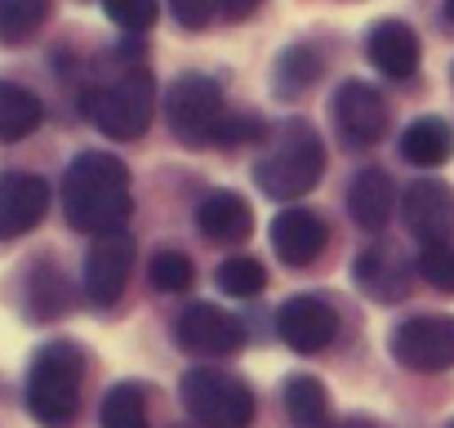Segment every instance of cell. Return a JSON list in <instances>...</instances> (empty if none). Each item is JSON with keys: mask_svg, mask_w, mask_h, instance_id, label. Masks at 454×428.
Segmentation results:
<instances>
[{"mask_svg": "<svg viewBox=\"0 0 454 428\" xmlns=\"http://www.w3.org/2000/svg\"><path fill=\"white\" fill-rule=\"evenodd\" d=\"M63 214L76 233L107 237L121 233L134 214L129 170L112 152H81L63 174Z\"/></svg>", "mask_w": 454, "mask_h": 428, "instance_id": "6da1fadb", "label": "cell"}, {"mask_svg": "<svg viewBox=\"0 0 454 428\" xmlns=\"http://www.w3.org/2000/svg\"><path fill=\"white\" fill-rule=\"evenodd\" d=\"M401 214H405V228L423 246L450 242L454 237V187L445 178H419V183L405 187Z\"/></svg>", "mask_w": 454, "mask_h": 428, "instance_id": "8fae6325", "label": "cell"}, {"mask_svg": "<svg viewBox=\"0 0 454 428\" xmlns=\"http://www.w3.org/2000/svg\"><path fill=\"white\" fill-rule=\"evenodd\" d=\"M98 428H147V392L138 384H112L98 406Z\"/></svg>", "mask_w": 454, "mask_h": 428, "instance_id": "cb8c5ba5", "label": "cell"}, {"mask_svg": "<svg viewBox=\"0 0 454 428\" xmlns=\"http://www.w3.org/2000/svg\"><path fill=\"white\" fill-rule=\"evenodd\" d=\"M445 428H454V419H450V424H445Z\"/></svg>", "mask_w": 454, "mask_h": 428, "instance_id": "e575fe53", "label": "cell"}, {"mask_svg": "<svg viewBox=\"0 0 454 428\" xmlns=\"http://www.w3.org/2000/svg\"><path fill=\"white\" fill-rule=\"evenodd\" d=\"M365 54H370V63H374L387 81H410V76L419 72V36H414L405 23H396V19H383V23L370 28Z\"/></svg>", "mask_w": 454, "mask_h": 428, "instance_id": "e0dca14e", "label": "cell"}, {"mask_svg": "<svg viewBox=\"0 0 454 428\" xmlns=\"http://www.w3.org/2000/svg\"><path fill=\"white\" fill-rule=\"evenodd\" d=\"M263 139V121L259 116H232L227 112V121H223V130H218V147H241V143H259Z\"/></svg>", "mask_w": 454, "mask_h": 428, "instance_id": "4dcf8cb0", "label": "cell"}, {"mask_svg": "<svg viewBox=\"0 0 454 428\" xmlns=\"http://www.w3.org/2000/svg\"><path fill=\"white\" fill-rule=\"evenodd\" d=\"M103 10H107V19H112L116 28H125V32H147V28L156 23V14H160L156 0H103Z\"/></svg>", "mask_w": 454, "mask_h": 428, "instance_id": "f1b7e54d", "label": "cell"}, {"mask_svg": "<svg viewBox=\"0 0 454 428\" xmlns=\"http://www.w3.org/2000/svg\"><path fill=\"white\" fill-rule=\"evenodd\" d=\"M277 330H281V344H286V348L312 357V353H321V348L334 344V335H339V313H334V304H325L321 295H294L290 304H281Z\"/></svg>", "mask_w": 454, "mask_h": 428, "instance_id": "30bf717a", "label": "cell"}, {"mask_svg": "<svg viewBox=\"0 0 454 428\" xmlns=\"http://www.w3.org/2000/svg\"><path fill=\"white\" fill-rule=\"evenodd\" d=\"M54 0H0V41L5 45H27L45 19Z\"/></svg>", "mask_w": 454, "mask_h": 428, "instance_id": "d4e9b609", "label": "cell"}, {"mask_svg": "<svg viewBox=\"0 0 454 428\" xmlns=\"http://www.w3.org/2000/svg\"><path fill=\"white\" fill-rule=\"evenodd\" d=\"M330 233H325V219L312 210H281L277 219H272V246L277 255L290 264V268H308L321 250H325Z\"/></svg>", "mask_w": 454, "mask_h": 428, "instance_id": "9a60e30c", "label": "cell"}, {"mask_svg": "<svg viewBox=\"0 0 454 428\" xmlns=\"http://www.w3.org/2000/svg\"><path fill=\"white\" fill-rule=\"evenodd\" d=\"M325 174V143L308 121H286L268 147V156L254 165V183L272 201H299L308 196Z\"/></svg>", "mask_w": 454, "mask_h": 428, "instance_id": "3957f363", "label": "cell"}, {"mask_svg": "<svg viewBox=\"0 0 454 428\" xmlns=\"http://www.w3.org/2000/svg\"><path fill=\"white\" fill-rule=\"evenodd\" d=\"M152 112H156V81L143 67H129L112 85H98L85 94V116L94 121V130H103L116 143L143 139L152 125Z\"/></svg>", "mask_w": 454, "mask_h": 428, "instance_id": "277c9868", "label": "cell"}, {"mask_svg": "<svg viewBox=\"0 0 454 428\" xmlns=\"http://www.w3.org/2000/svg\"><path fill=\"white\" fill-rule=\"evenodd\" d=\"M392 357L405 370H450L454 366V317L445 313H423L410 317L392 330Z\"/></svg>", "mask_w": 454, "mask_h": 428, "instance_id": "52a82bcc", "label": "cell"}, {"mask_svg": "<svg viewBox=\"0 0 454 428\" xmlns=\"http://www.w3.org/2000/svg\"><path fill=\"white\" fill-rule=\"evenodd\" d=\"M352 281L374 299V304H401L410 295V273L392 246H365L352 264Z\"/></svg>", "mask_w": 454, "mask_h": 428, "instance_id": "2e32d148", "label": "cell"}, {"mask_svg": "<svg viewBox=\"0 0 454 428\" xmlns=\"http://www.w3.org/2000/svg\"><path fill=\"white\" fill-rule=\"evenodd\" d=\"M41 121H45V107L32 90H23L14 81H0V139L19 143V139L36 134Z\"/></svg>", "mask_w": 454, "mask_h": 428, "instance_id": "7402d4cb", "label": "cell"}, {"mask_svg": "<svg viewBox=\"0 0 454 428\" xmlns=\"http://www.w3.org/2000/svg\"><path fill=\"white\" fill-rule=\"evenodd\" d=\"M50 210V183L27 170L0 174V242L27 237Z\"/></svg>", "mask_w": 454, "mask_h": 428, "instance_id": "4fadbf2b", "label": "cell"}, {"mask_svg": "<svg viewBox=\"0 0 454 428\" xmlns=\"http://www.w3.org/2000/svg\"><path fill=\"white\" fill-rule=\"evenodd\" d=\"M192 259L183 255V250H156L152 259H147V281L156 286V290H165V295H183L187 286H192Z\"/></svg>", "mask_w": 454, "mask_h": 428, "instance_id": "4316f807", "label": "cell"}, {"mask_svg": "<svg viewBox=\"0 0 454 428\" xmlns=\"http://www.w3.org/2000/svg\"><path fill=\"white\" fill-rule=\"evenodd\" d=\"M196 228L214 246H237L254 233V210L241 192H209L196 205Z\"/></svg>", "mask_w": 454, "mask_h": 428, "instance_id": "5bb4252c", "label": "cell"}, {"mask_svg": "<svg viewBox=\"0 0 454 428\" xmlns=\"http://www.w3.org/2000/svg\"><path fill=\"white\" fill-rule=\"evenodd\" d=\"M392 205H396V183L387 170H361L352 178V192H348V210H352V219L365 228V233H379L387 228L392 219Z\"/></svg>", "mask_w": 454, "mask_h": 428, "instance_id": "ac0fdd59", "label": "cell"}, {"mask_svg": "<svg viewBox=\"0 0 454 428\" xmlns=\"http://www.w3.org/2000/svg\"><path fill=\"white\" fill-rule=\"evenodd\" d=\"M178 397L200 428H250L254 424V392L237 375L196 366L183 375Z\"/></svg>", "mask_w": 454, "mask_h": 428, "instance_id": "5b68a950", "label": "cell"}, {"mask_svg": "<svg viewBox=\"0 0 454 428\" xmlns=\"http://www.w3.org/2000/svg\"><path fill=\"white\" fill-rule=\"evenodd\" d=\"M174 344L192 357H232L246 348V326L218 304H192L174 326Z\"/></svg>", "mask_w": 454, "mask_h": 428, "instance_id": "ba28073f", "label": "cell"}, {"mask_svg": "<svg viewBox=\"0 0 454 428\" xmlns=\"http://www.w3.org/2000/svg\"><path fill=\"white\" fill-rule=\"evenodd\" d=\"M81 379H85V353L67 339L45 344L27 370V415L41 428H72L81 410Z\"/></svg>", "mask_w": 454, "mask_h": 428, "instance_id": "7a4b0ae2", "label": "cell"}, {"mask_svg": "<svg viewBox=\"0 0 454 428\" xmlns=\"http://www.w3.org/2000/svg\"><path fill=\"white\" fill-rule=\"evenodd\" d=\"M445 19L454 23V0H445Z\"/></svg>", "mask_w": 454, "mask_h": 428, "instance_id": "836d02e7", "label": "cell"}, {"mask_svg": "<svg viewBox=\"0 0 454 428\" xmlns=\"http://www.w3.org/2000/svg\"><path fill=\"white\" fill-rule=\"evenodd\" d=\"M134 273V242L125 233H107L85 255V295L94 308H112L125 295V281Z\"/></svg>", "mask_w": 454, "mask_h": 428, "instance_id": "7c38bea8", "label": "cell"}, {"mask_svg": "<svg viewBox=\"0 0 454 428\" xmlns=\"http://www.w3.org/2000/svg\"><path fill=\"white\" fill-rule=\"evenodd\" d=\"M286 415L294 428H330V392L312 375H294L286 384Z\"/></svg>", "mask_w": 454, "mask_h": 428, "instance_id": "603a6c76", "label": "cell"}, {"mask_svg": "<svg viewBox=\"0 0 454 428\" xmlns=\"http://www.w3.org/2000/svg\"><path fill=\"white\" fill-rule=\"evenodd\" d=\"M401 156L419 170H436L454 156V130L441 116H419L405 134H401Z\"/></svg>", "mask_w": 454, "mask_h": 428, "instance_id": "d6986e66", "label": "cell"}, {"mask_svg": "<svg viewBox=\"0 0 454 428\" xmlns=\"http://www.w3.org/2000/svg\"><path fill=\"white\" fill-rule=\"evenodd\" d=\"M218 10H223V0H169V14L183 32H205Z\"/></svg>", "mask_w": 454, "mask_h": 428, "instance_id": "f546056e", "label": "cell"}, {"mask_svg": "<svg viewBox=\"0 0 454 428\" xmlns=\"http://www.w3.org/2000/svg\"><path fill=\"white\" fill-rule=\"evenodd\" d=\"M330 112H334V125H339L343 143H352V147H374L387 134V103L365 81H343L334 90Z\"/></svg>", "mask_w": 454, "mask_h": 428, "instance_id": "9c48e42d", "label": "cell"}, {"mask_svg": "<svg viewBox=\"0 0 454 428\" xmlns=\"http://www.w3.org/2000/svg\"><path fill=\"white\" fill-rule=\"evenodd\" d=\"M414 268H419V277H423L427 286H436V290H454V246H450V242H432V246H423L419 259H414Z\"/></svg>", "mask_w": 454, "mask_h": 428, "instance_id": "83f0119b", "label": "cell"}, {"mask_svg": "<svg viewBox=\"0 0 454 428\" xmlns=\"http://www.w3.org/2000/svg\"><path fill=\"white\" fill-rule=\"evenodd\" d=\"M259 5H263V0H223V14L232 23H246L250 14H259Z\"/></svg>", "mask_w": 454, "mask_h": 428, "instance_id": "1f68e13d", "label": "cell"}, {"mask_svg": "<svg viewBox=\"0 0 454 428\" xmlns=\"http://www.w3.org/2000/svg\"><path fill=\"white\" fill-rule=\"evenodd\" d=\"M165 121L174 130L178 143L187 147H209L218 143V130L227 121V107H223V90L218 81L200 76V72H183L169 94H165Z\"/></svg>", "mask_w": 454, "mask_h": 428, "instance_id": "8992f818", "label": "cell"}, {"mask_svg": "<svg viewBox=\"0 0 454 428\" xmlns=\"http://www.w3.org/2000/svg\"><path fill=\"white\" fill-rule=\"evenodd\" d=\"M339 428H383V424H379V419H370V415H348Z\"/></svg>", "mask_w": 454, "mask_h": 428, "instance_id": "d6a6232c", "label": "cell"}, {"mask_svg": "<svg viewBox=\"0 0 454 428\" xmlns=\"http://www.w3.org/2000/svg\"><path fill=\"white\" fill-rule=\"evenodd\" d=\"M317 76H321V54L312 45H290V50H281V59L272 67V94L294 103L317 85Z\"/></svg>", "mask_w": 454, "mask_h": 428, "instance_id": "44dd1931", "label": "cell"}, {"mask_svg": "<svg viewBox=\"0 0 454 428\" xmlns=\"http://www.w3.org/2000/svg\"><path fill=\"white\" fill-rule=\"evenodd\" d=\"M218 290L232 295V299H259L268 290V273L259 259L237 255V259H223L218 264Z\"/></svg>", "mask_w": 454, "mask_h": 428, "instance_id": "484cf974", "label": "cell"}, {"mask_svg": "<svg viewBox=\"0 0 454 428\" xmlns=\"http://www.w3.org/2000/svg\"><path fill=\"white\" fill-rule=\"evenodd\" d=\"M72 308V290H67V277L54 268V264H36L27 273V295H23V313L32 321H59L63 313Z\"/></svg>", "mask_w": 454, "mask_h": 428, "instance_id": "ffe728a7", "label": "cell"}]
</instances>
